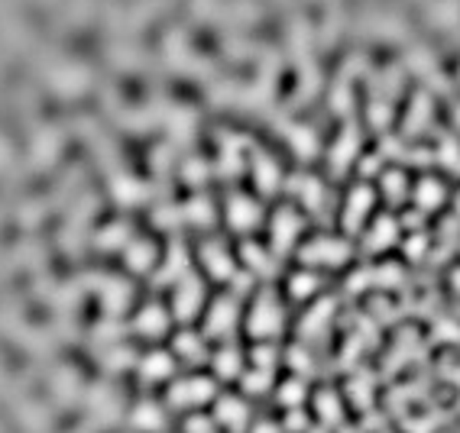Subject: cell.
<instances>
[{
    "label": "cell",
    "mask_w": 460,
    "mask_h": 433,
    "mask_svg": "<svg viewBox=\"0 0 460 433\" xmlns=\"http://www.w3.org/2000/svg\"><path fill=\"white\" fill-rule=\"evenodd\" d=\"M282 330V304L272 291H262L250 311V336L253 340H272Z\"/></svg>",
    "instance_id": "1"
},
{
    "label": "cell",
    "mask_w": 460,
    "mask_h": 433,
    "mask_svg": "<svg viewBox=\"0 0 460 433\" xmlns=\"http://www.w3.org/2000/svg\"><path fill=\"white\" fill-rule=\"evenodd\" d=\"M214 398V382L211 378H182L169 388V405L178 411H188V407H201L205 401Z\"/></svg>",
    "instance_id": "2"
},
{
    "label": "cell",
    "mask_w": 460,
    "mask_h": 433,
    "mask_svg": "<svg viewBox=\"0 0 460 433\" xmlns=\"http://www.w3.org/2000/svg\"><path fill=\"white\" fill-rule=\"evenodd\" d=\"M350 259V246L344 239H331V236H321L312 239V243L302 249V262L305 266H340Z\"/></svg>",
    "instance_id": "3"
},
{
    "label": "cell",
    "mask_w": 460,
    "mask_h": 433,
    "mask_svg": "<svg viewBox=\"0 0 460 433\" xmlns=\"http://www.w3.org/2000/svg\"><path fill=\"white\" fill-rule=\"evenodd\" d=\"M205 304V288L195 275H182L175 285V317L178 320H191Z\"/></svg>",
    "instance_id": "4"
},
{
    "label": "cell",
    "mask_w": 460,
    "mask_h": 433,
    "mask_svg": "<svg viewBox=\"0 0 460 433\" xmlns=\"http://www.w3.org/2000/svg\"><path fill=\"white\" fill-rule=\"evenodd\" d=\"M237 327V301L234 298H218L214 308L208 311V323H205V333L214 336V340H230Z\"/></svg>",
    "instance_id": "5"
},
{
    "label": "cell",
    "mask_w": 460,
    "mask_h": 433,
    "mask_svg": "<svg viewBox=\"0 0 460 433\" xmlns=\"http://www.w3.org/2000/svg\"><path fill=\"white\" fill-rule=\"evenodd\" d=\"M260 216H262V210L253 197H247V194L227 197V224H230V230H237V233L253 230L260 224Z\"/></svg>",
    "instance_id": "6"
},
{
    "label": "cell",
    "mask_w": 460,
    "mask_h": 433,
    "mask_svg": "<svg viewBox=\"0 0 460 433\" xmlns=\"http://www.w3.org/2000/svg\"><path fill=\"white\" fill-rule=\"evenodd\" d=\"M298 233H302V216H298L292 207L276 210V216H272V249H276V256H282L285 249H292Z\"/></svg>",
    "instance_id": "7"
},
{
    "label": "cell",
    "mask_w": 460,
    "mask_h": 433,
    "mask_svg": "<svg viewBox=\"0 0 460 433\" xmlns=\"http://www.w3.org/2000/svg\"><path fill=\"white\" fill-rule=\"evenodd\" d=\"M201 262H205V268L211 272V278H220V281L234 278V259H230V252H227V246L220 243V239L201 243Z\"/></svg>",
    "instance_id": "8"
},
{
    "label": "cell",
    "mask_w": 460,
    "mask_h": 433,
    "mask_svg": "<svg viewBox=\"0 0 460 433\" xmlns=\"http://www.w3.org/2000/svg\"><path fill=\"white\" fill-rule=\"evenodd\" d=\"M253 182L262 194H276L279 184H282V172H279L276 159H270L266 152L253 155Z\"/></svg>",
    "instance_id": "9"
},
{
    "label": "cell",
    "mask_w": 460,
    "mask_h": 433,
    "mask_svg": "<svg viewBox=\"0 0 460 433\" xmlns=\"http://www.w3.org/2000/svg\"><path fill=\"white\" fill-rule=\"evenodd\" d=\"M357 152H360V133H357V126H347L331 149V168L337 172V175L340 172H347V165L357 159Z\"/></svg>",
    "instance_id": "10"
},
{
    "label": "cell",
    "mask_w": 460,
    "mask_h": 433,
    "mask_svg": "<svg viewBox=\"0 0 460 433\" xmlns=\"http://www.w3.org/2000/svg\"><path fill=\"white\" fill-rule=\"evenodd\" d=\"M369 207H373V191L369 188H360L357 184L354 191H350V201H347V214H344V226H347V233H357L363 226V220H367Z\"/></svg>",
    "instance_id": "11"
},
{
    "label": "cell",
    "mask_w": 460,
    "mask_h": 433,
    "mask_svg": "<svg viewBox=\"0 0 460 433\" xmlns=\"http://www.w3.org/2000/svg\"><path fill=\"white\" fill-rule=\"evenodd\" d=\"M133 330L140 336H146V340H159V336H165V330H169V314H165L159 304H149V308L140 311Z\"/></svg>",
    "instance_id": "12"
},
{
    "label": "cell",
    "mask_w": 460,
    "mask_h": 433,
    "mask_svg": "<svg viewBox=\"0 0 460 433\" xmlns=\"http://www.w3.org/2000/svg\"><path fill=\"white\" fill-rule=\"evenodd\" d=\"M250 420V407L240 398H220L218 401V424L230 433H240Z\"/></svg>",
    "instance_id": "13"
},
{
    "label": "cell",
    "mask_w": 460,
    "mask_h": 433,
    "mask_svg": "<svg viewBox=\"0 0 460 433\" xmlns=\"http://www.w3.org/2000/svg\"><path fill=\"white\" fill-rule=\"evenodd\" d=\"M130 298H133V288H130V281H123V278H107V281H101V301H104L107 314H121V311L130 304Z\"/></svg>",
    "instance_id": "14"
},
{
    "label": "cell",
    "mask_w": 460,
    "mask_h": 433,
    "mask_svg": "<svg viewBox=\"0 0 460 433\" xmlns=\"http://www.w3.org/2000/svg\"><path fill=\"white\" fill-rule=\"evenodd\" d=\"M172 356L169 353H149V356H143L140 362V378L146 385H156V382H165V378L172 375Z\"/></svg>",
    "instance_id": "15"
},
{
    "label": "cell",
    "mask_w": 460,
    "mask_h": 433,
    "mask_svg": "<svg viewBox=\"0 0 460 433\" xmlns=\"http://www.w3.org/2000/svg\"><path fill=\"white\" fill-rule=\"evenodd\" d=\"M130 424L136 427V430L143 433H159L165 427V414L159 405H153V401H143V405L133 407V414H130Z\"/></svg>",
    "instance_id": "16"
},
{
    "label": "cell",
    "mask_w": 460,
    "mask_h": 433,
    "mask_svg": "<svg viewBox=\"0 0 460 433\" xmlns=\"http://www.w3.org/2000/svg\"><path fill=\"white\" fill-rule=\"evenodd\" d=\"M123 259H127L130 272H149L153 262H156V246L149 239H133V243L123 249Z\"/></svg>",
    "instance_id": "17"
},
{
    "label": "cell",
    "mask_w": 460,
    "mask_h": 433,
    "mask_svg": "<svg viewBox=\"0 0 460 433\" xmlns=\"http://www.w3.org/2000/svg\"><path fill=\"white\" fill-rule=\"evenodd\" d=\"M185 268H188V256H185V246H182V243H172V249H169V262H165V266L159 268L156 285H169V281H175L178 275H188Z\"/></svg>",
    "instance_id": "18"
},
{
    "label": "cell",
    "mask_w": 460,
    "mask_h": 433,
    "mask_svg": "<svg viewBox=\"0 0 460 433\" xmlns=\"http://www.w3.org/2000/svg\"><path fill=\"white\" fill-rule=\"evenodd\" d=\"M52 84H56L62 94H71V91H81L88 84V71L81 65H62V68L52 75Z\"/></svg>",
    "instance_id": "19"
},
{
    "label": "cell",
    "mask_w": 460,
    "mask_h": 433,
    "mask_svg": "<svg viewBox=\"0 0 460 433\" xmlns=\"http://www.w3.org/2000/svg\"><path fill=\"white\" fill-rule=\"evenodd\" d=\"M175 353L185 359V362H191V365H198V362H205V340H201L198 333H178L175 336Z\"/></svg>",
    "instance_id": "20"
},
{
    "label": "cell",
    "mask_w": 460,
    "mask_h": 433,
    "mask_svg": "<svg viewBox=\"0 0 460 433\" xmlns=\"http://www.w3.org/2000/svg\"><path fill=\"white\" fill-rule=\"evenodd\" d=\"M428 120H431V100H428V94H418L405 113V133H421Z\"/></svg>",
    "instance_id": "21"
},
{
    "label": "cell",
    "mask_w": 460,
    "mask_h": 433,
    "mask_svg": "<svg viewBox=\"0 0 460 433\" xmlns=\"http://www.w3.org/2000/svg\"><path fill=\"white\" fill-rule=\"evenodd\" d=\"M243 262H247V268L250 272H256V275H272L276 272V262L270 259V252L262 249V246H256V243H243Z\"/></svg>",
    "instance_id": "22"
},
{
    "label": "cell",
    "mask_w": 460,
    "mask_h": 433,
    "mask_svg": "<svg viewBox=\"0 0 460 433\" xmlns=\"http://www.w3.org/2000/svg\"><path fill=\"white\" fill-rule=\"evenodd\" d=\"M396 236H399L396 220H392V216H379L376 226H373V233H369V239H367V246L373 252H379V249H386V246L396 243Z\"/></svg>",
    "instance_id": "23"
},
{
    "label": "cell",
    "mask_w": 460,
    "mask_h": 433,
    "mask_svg": "<svg viewBox=\"0 0 460 433\" xmlns=\"http://www.w3.org/2000/svg\"><path fill=\"white\" fill-rule=\"evenodd\" d=\"M182 216L188 220L191 226H211L214 224V207L208 197H191L188 204H185Z\"/></svg>",
    "instance_id": "24"
},
{
    "label": "cell",
    "mask_w": 460,
    "mask_h": 433,
    "mask_svg": "<svg viewBox=\"0 0 460 433\" xmlns=\"http://www.w3.org/2000/svg\"><path fill=\"white\" fill-rule=\"evenodd\" d=\"M292 188L302 191V197H305V204H308V210H315V214H324L327 194H324V188H321L315 178H295V182H292Z\"/></svg>",
    "instance_id": "25"
},
{
    "label": "cell",
    "mask_w": 460,
    "mask_h": 433,
    "mask_svg": "<svg viewBox=\"0 0 460 433\" xmlns=\"http://www.w3.org/2000/svg\"><path fill=\"white\" fill-rule=\"evenodd\" d=\"M240 172H243L240 140H224V149H220V175H224V178H237Z\"/></svg>",
    "instance_id": "26"
},
{
    "label": "cell",
    "mask_w": 460,
    "mask_h": 433,
    "mask_svg": "<svg viewBox=\"0 0 460 433\" xmlns=\"http://www.w3.org/2000/svg\"><path fill=\"white\" fill-rule=\"evenodd\" d=\"M111 188H113V197L121 204H140L143 197H146V188H143L140 182H133V178H127V175H117L111 182Z\"/></svg>",
    "instance_id": "27"
},
{
    "label": "cell",
    "mask_w": 460,
    "mask_h": 433,
    "mask_svg": "<svg viewBox=\"0 0 460 433\" xmlns=\"http://www.w3.org/2000/svg\"><path fill=\"white\" fill-rule=\"evenodd\" d=\"M415 201L421 210H434L441 207V201H444V188H441V182H434V178H421L418 182V191H415Z\"/></svg>",
    "instance_id": "28"
},
{
    "label": "cell",
    "mask_w": 460,
    "mask_h": 433,
    "mask_svg": "<svg viewBox=\"0 0 460 433\" xmlns=\"http://www.w3.org/2000/svg\"><path fill=\"white\" fill-rule=\"evenodd\" d=\"M130 239V224H111L107 230L98 233V246L101 249H127Z\"/></svg>",
    "instance_id": "29"
},
{
    "label": "cell",
    "mask_w": 460,
    "mask_h": 433,
    "mask_svg": "<svg viewBox=\"0 0 460 433\" xmlns=\"http://www.w3.org/2000/svg\"><path fill=\"white\" fill-rule=\"evenodd\" d=\"M214 372H218L220 378H237L240 375V353H237L234 346H224V350L214 356Z\"/></svg>",
    "instance_id": "30"
},
{
    "label": "cell",
    "mask_w": 460,
    "mask_h": 433,
    "mask_svg": "<svg viewBox=\"0 0 460 433\" xmlns=\"http://www.w3.org/2000/svg\"><path fill=\"white\" fill-rule=\"evenodd\" d=\"M318 291V275L312 272H298L289 278V294L292 298H312V294Z\"/></svg>",
    "instance_id": "31"
},
{
    "label": "cell",
    "mask_w": 460,
    "mask_h": 433,
    "mask_svg": "<svg viewBox=\"0 0 460 433\" xmlns=\"http://www.w3.org/2000/svg\"><path fill=\"white\" fill-rule=\"evenodd\" d=\"M431 16L438 26H454V23L460 20V0H438Z\"/></svg>",
    "instance_id": "32"
},
{
    "label": "cell",
    "mask_w": 460,
    "mask_h": 433,
    "mask_svg": "<svg viewBox=\"0 0 460 433\" xmlns=\"http://www.w3.org/2000/svg\"><path fill=\"white\" fill-rule=\"evenodd\" d=\"M405 188H409V184H405V175L402 172H386V175H382V194L389 197V204H399L405 197Z\"/></svg>",
    "instance_id": "33"
},
{
    "label": "cell",
    "mask_w": 460,
    "mask_h": 433,
    "mask_svg": "<svg viewBox=\"0 0 460 433\" xmlns=\"http://www.w3.org/2000/svg\"><path fill=\"white\" fill-rule=\"evenodd\" d=\"M58 155V136L56 133H43L39 140H36V146H33V159L36 162H52Z\"/></svg>",
    "instance_id": "34"
},
{
    "label": "cell",
    "mask_w": 460,
    "mask_h": 433,
    "mask_svg": "<svg viewBox=\"0 0 460 433\" xmlns=\"http://www.w3.org/2000/svg\"><path fill=\"white\" fill-rule=\"evenodd\" d=\"M182 178H185V184H191V188L205 184L208 182V165H205V159H185Z\"/></svg>",
    "instance_id": "35"
},
{
    "label": "cell",
    "mask_w": 460,
    "mask_h": 433,
    "mask_svg": "<svg viewBox=\"0 0 460 433\" xmlns=\"http://www.w3.org/2000/svg\"><path fill=\"white\" fill-rule=\"evenodd\" d=\"M104 369H111V372H121V369H127L130 362H133V350H127V346H111V350L104 353Z\"/></svg>",
    "instance_id": "36"
},
{
    "label": "cell",
    "mask_w": 460,
    "mask_h": 433,
    "mask_svg": "<svg viewBox=\"0 0 460 433\" xmlns=\"http://www.w3.org/2000/svg\"><path fill=\"white\" fill-rule=\"evenodd\" d=\"M292 146H295L298 159H312L315 149H318V142H315L312 130H308V126H302V130H295V133H292Z\"/></svg>",
    "instance_id": "37"
},
{
    "label": "cell",
    "mask_w": 460,
    "mask_h": 433,
    "mask_svg": "<svg viewBox=\"0 0 460 433\" xmlns=\"http://www.w3.org/2000/svg\"><path fill=\"white\" fill-rule=\"evenodd\" d=\"M279 401H282L285 407H302V401H305V388H302V382L298 378H292V382H285L282 388H279Z\"/></svg>",
    "instance_id": "38"
},
{
    "label": "cell",
    "mask_w": 460,
    "mask_h": 433,
    "mask_svg": "<svg viewBox=\"0 0 460 433\" xmlns=\"http://www.w3.org/2000/svg\"><path fill=\"white\" fill-rule=\"evenodd\" d=\"M266 388H270V372L266 369H256L250 375H243V392L247 395H266Z\"/></svg>",
    "instance_id": "39"
},
{
    "label": "cell",
    "mask_w": 460,
    "mask_h": 433,
    "mask_svg": "<svg viewBox=\"0 0 460 433\" xmlns=\"http://www.w3.org/2000/svg\"><path fill=\"white\" fill-rule=\"evenodd\" d=\"M153 216H156V224L163 226V230H175L178 220H182V210L178 207H159Z\"/></svg>",
    "instance_id": "40"
},
{
    "label": "cell",
    "mask_w": 460,
    "mask_h": 433,
    "mask_svg": "<svg viewBox=\"0 0 460 433\" xmlns=\"http://www.w3.org/2000/svg\"><path fill=\"white\" fill-rule=\"evenodd\" d=\"M331 107L334 110H340V113L350 110V88L347 84H337V91L331 94Z\"/></svg>",
    "instance_id": "41"
},
{
    "label": "cell",
    "mask_w": 460,
    "mask_h": 433,
    "mask_svg": "<svg viewBox=\"0 0 460 433\" xmlns=\"http://www.w3.org/2000/svg\"><path fill=\"white\" fill-rule=\"evenodd\" d=\"M185 433H218V424L208 417H191L188 424H185Z\"/></svg>",
    "instance_id": "42"
},
{
    "label": "cell",
    "mask_w": 460,
    "mask_h": 433,
    "mask_svg": "<svg viewBox=\"0 0 460 433\" xmlns=\"http://www.w3.org/2000/svg\"><path fill=\"white\" fill-rule=\"evenodd\" d=\"M389 104H379V100H376L373 107H369V120H373V126H386L389 123Z\"/></svg>",
    "instance_id": "43"
},
{
    "label": "cell",
    "mask_w": 460,
    "mask_h": 433,
    "mask_svg": "<svg viewBox=\"0 0 460 433\" xmlns=\"http://www.w3.org/2000/svg\"><path fill=\"white\" fill-rule=\"evenodd\" d=\"M272 356H276V353H272V346H256V350H253V362L260 365V369H266V372L272 369Z\"/></svg>",
    "instance_id": "44"
},
{
    "label": "cell",
    "mask_w": 460,
    "mask_h": 433,
    "mask_svg": "<svg viewBox=\"0 0 460 433\" xmlns=\"http://www.w3.org/2000/svg\"><path fill=\"white\" fill-rule=\"evenodd\" d=\"M318 405H321V414H324L327 420H331L334 414H337V401H334L331 395H321V398H318Z\"/></svg>",
    "instance_id": "45"
},
{
    "label": "cell",
    "mask_w": 460,
    "mask_h": 433,
    "mask_svg": "<svg viewBox=\"0 0 460 433\" xmlns=\"http://www.w3.org/2000/svg\"><path fill=\"white\" fill-rule=\"evenodd\" d=\"M421 252H425V236H415L409 243V256L412 259H421Z\"/></svg>",
    "instance_id": "46"
},
{
    "label": "cell",
    "mask_w": 460,
    "mask_h": 433,
    "mask_svg": "<svg viewBox=\"0 0 460 433\" xmlns=\"http://www.w3.org/2000/svg\"><path fill=\"white\" fill-rule=\"evenodd\" d=\"M250 433H279V427H276V424H270V420H262V424H256Z\"/></svg>",
    "instance_id": "47"
},
{
    "label": "cell",
    "mask_w": 460,
    "mask_h": 433,
    "mask_svg": "<svg viewBox=\"0 0 460 433\" xmlns=\"http://www.w3.org/2000/svg\"><path fill=\"white\" fill-rule=\"evenodd\" d=\"M10 159V146H7V140H0V165Z\"/></svg>",
    "instance_id": "48"
},
{
    "label": "cell",
    "mask_w": 460,
    "mask_h": 433,
    "mask_svg": "<svg viewBox=\"0 0 460 433\" xmlns=\"http://www.w3.org/2000/svg\"><path fill=\"white\" fill-rule=\"evenodd\" d=\"M454 123L460 126V104H457V110H454Z\"/></svg>",
    "instance_id": "49"
}]
</instances>
